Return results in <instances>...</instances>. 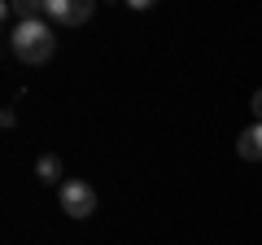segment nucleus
I'll use <instances>...</instances> for the list:
<instances>
[{
    "label": "nucleus",
    "mask_w": 262,
    "mask_h": 245,
    "mask_svg": "<svg viewBox=\"0 0 262 245\" xmlns=\"http://www.w3.org/2000/svg\"><path fill=\"white\" fill-rule=\"evenodd\" d=\"M9 48H13V57H18V62L39 66V62H48V57H53L57 35H53V27H48L44 18H35V22H18V27L9 31Z\"/></svg>",
    "instance_id": "1"
},
{
    "label": "nucleus",
    "mask_w": 262,
    "mask_h": 245,
    "mask_svg": "<svg viewBox=\"0 0 262 245\" xmlns=\"http://www.w3.org/2000/svg\"><path fill=\"white\" fill-rule=\"evenodd\" d=\"M253 118L262 122V88H258V92H253Z\"/></svg>",
    "instance_id": "6"
},
{
    "label": "nucleus",
    "mask_w": 262,
    "mask_h": 245,
    "mask_svg": "<svg viewBox=\"0 0 262 245\" xmlns=\"http://www.w3.org/2000/svg\"><path fill=\"white\" fill-rule=\"evenodd\" d=\"M44 13L61 27H79L92 18V0H44Z\"/></svg>",
    "instance_id": "3"
},
{
    "label": "nucleus",
    "mask_w": 262,
    "mask_h": 245,
    "mask_svg": "<svg viewBox=\"0 0 262 245\" xmlns=\"http://www.w3.org/2000/svg\"><path fill=\"white\" fill-rule=\"evenodd\" d=\"M236 153L245 162H262V122H249L241 136H236Z\"/></svg>",
    "instance_id": "4"
},
{
    "label": "nucleus",
    "mask_w": 262,
    "mask_h": 245,
    "mask_svg": "<svg viewBox=\"0 0 262 245\" xmlns=\"http://www.w3.org/2000/svg\"><path fill=\"white\" fill-rule=\"evenodd\" d=\"M61 210L70 219H88V215H96V189L88 184V179H66L61 189Z\"/></svg>",
    "instance_id": "2"
},
{
    "label": "nucleus",
    "mask_w": 262,
    "mask_h": 245,
    "mask_svg": "<svg viewBox=\"0 0 262 245\" xmlns=\"http://www.w3.org/2000/svg\"><path fill=\"white\" fill-rule=\"evenodd\" d=\"M35 175L44 179V184H57V189L66 184V179H61V158H57V153H44V158L35 162Z\"/></svg>",
    "instance_id": "5"
}]
</instances>
